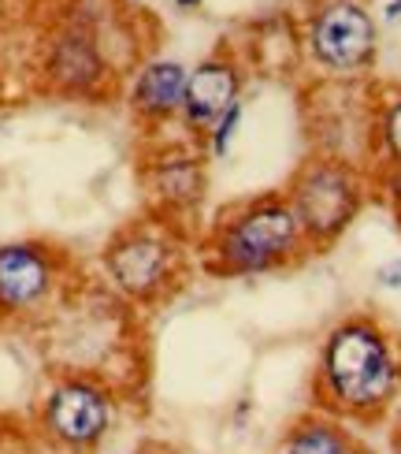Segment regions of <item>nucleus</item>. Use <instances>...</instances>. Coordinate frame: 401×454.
<instances>
[{
    "instance_id": "nucleus-18",
    "label": "nucleus",
    "mask_w": 401,
    "mask_h": 454,
    "mask_svg": "<svg viewBox=\"0 0 401 454\" xmlns=\"http://www.w3.org/2000/svg\"><path fill=\"white\" fill-rule=\"evenodd\" d=\"M175 4H179V8H197L201 0H175Z\"/></svg>"
},
{
    "instance_id": "nucleus-17",
    "label": "nucleus",
    "mask_w": 401,
    "mask_h": 454,
    "mask_svg": "<svg viewBox=\"0 0 401 454\" xmlns=\"http://www.w3.org/2000/svg\"><path fill=\"white\" fill-rule=\"evenodd\" d=\"M387 19H401V0H394V4H387Z\"/></svg>"
},
{
    "instance_id": "nucleus-13",
    "label": "nucleus",
    "mask_w": 401,
    "mask_h": 454,
    "mask_svg": "<svg viewBox=\"0 0 401 454\" xmlns=\"http://www.w3.org/2000/svg\"><path fill=\"white\" fill-rule=\"evenodd\" d=\"M375 135H379V142H383L390 164H401V93L390 98L383 105V112H379V130Z\"/></svg>"
},
{
    "instance_id": "nucleus-15",
    "label": "nucleus",
    "mask_w": 401,
    "mask_h": 454,
    "mask_svg": "<svg viewBox=\"0 0 401 454\" xmlns=\"http://www.w3.org/2000/svg\"><path fill=\"white\" fill-rule=\"evenodd\" d=\"M375 279H379V287L401 291V257H394V261H387V264H379V269H375Z\"/></svg>"
},
{
    "instance_id": "nucleus-5",
    "label": "nucleus",
    "mask_w": 401,
    "mask_h": 454,
    "mask_svg": "<svg viewBox=\"0 0 401 454\" xmlns=\"http://www.w3.org/2000/svg\"><path fill=\"white\" fill-rule=\"evenodd\" d=\"M104 272L134 301H152L175 279V246L149 227H130L104 250Z\"/></svg>"
},
{
    "instance_id": "nucleus-16",
    "label": "nucleus",
    "mask_w": 401,
    "mask_h": 454,
    "mask_svg": "<svg viewBox=\"0 0 401 454\" xmlns=\"http://www.w3.org/2000/svg\"><path fill=\"white\" fill-rule=\"evenodd\" d=\"M387 198L401 209V164H390V172H387Z\"/></svg>"
},
{
    "instance_id": "nucleus-12",
    "label": "nucleus",
    "mask_w": 401,
    "mask_h": 454,
    "mask_svg": "<svg viewBox=\"0 0 401 454\" xmlns=\"http://www.w3.org/2000/svg\"><path fill=\"white\" fill-rule=\"evenodd\" d=\"M353 436L331 418H305L282 436L275 454H346L353 450Z\"/></svg>"
},
{
    "instance_id": "nucleus-1",
    "label": "nucleus",
    "mask_w": 401,
    "mask_h": 454,
    "mask_svg": "<svg viewBox=\"0 0 401 454\" xmlns=\"http://www.w3.org/2000/svg\"><path fill=\"white\" fill-rule=\"evenodd\" d=\"M401 387L394 339L368 317L342 320L320 350V391L338 413L375 418Z\"/></svg>"
},
{
    "instance_id": "nucleus-2",
    "label": "nucleus",
    "mask_w": 401,
    "mask_h": 454,
    "mask_svg": "<svg viewBox=\"0 0 401 454\" xmlns=\"http://www.w3.org/2000/svg\"><path fill=\"white\" fill-rule=\"evenodd\" d=\"M305 246L301 220L286 198H264L238 209L216 231V261L223 272L235 276H260L272 272Z\"/></svg>"
},
{
    "instance_id": "nucleus-8",
    "label": "nucleus",
    "mask_w": 401,
    "mask_h": 454,
    "mask_svg": "<svg viewBox=\"0 0 401 454\" xmlns=\"http://www.w3.org/2000/svg\"><path fill=\"white\" fill-rule=\"evenodd\" d=\"M238 67L227 60H208L201 67L189 71L186 82V101H182V120L189 130H212L223 112H231L238 105Z\"/></svg>"
},
{
    "instance_id": "nucleus-14",
    "label": "nucleus",
    "mask_w": 401,
    "mask_h": 454,
    "mask_svg": "<svg viewBox=\"0 0 401 454\" xmlns=\"http://www.w3.org/2000/svg\"><path fill=\"white\" fill-rule=\"evenodd\" d=\"M242 101L231 108V112H223V120L208 130V142H212V157H227L231 153V142H235V135H238V127H242Z\"/></svg>"
},
{
    "instance_id": "nucleus-6",
    "label": "nucleus",
    "mask_w": 401,
    "mask_h": 454,
    "mask_svg": "<svg viewBox=\"0 0 401 454\" xmlns=\"http://www.w3.org/2000/svg\"><path fill=\"white\" fill-rule=\"evenodd\" d=\"M112 399L101 384L93 380H64L49 391L45 399V428L60 443L86 450L101 443L112 428Z\"/></svg>"
},
{
    "instance_id": "nucleus-10",
    "label": "nucleus",
    "mask_w": 401,
    "mask_h": 454,
    "mask_svg": "<svg viewBox=\"0 0 401 454\" xmlns=\"http://www.w3.org/2000/svg\"><path fill=\"white\" fill-rule=\"evenodd\" d=\"M189 71L179 60H149L130 86V105L145 120H167L182 112Z\"/></svg>"
},
{
    "instance_id": "nucleus-4",
    "label": "nucleus",
    "mask_w": 401,
    "mask_h": 454,
    "mask_svg": "<svg viewBox=\"0 0 401 454\" xmlns=\"http://www.w3.org/2000/svg\"><path fill=\"white\" fill-rule=\"evenodd\" d=\"M309 52L335 74H357L375 56V23L357 0H331L309 23Z\"/></svg>"
},
{
    "instance_id": "nucleus-3",
    "label": "nucleus",
    "mask_w": 401,
    "mask_h": 454,
    "mask_svg": "<svg viewBox=\"0 0 401 454\" xmlns=\"http://www.w3.org/2000/svg\"><path fill=\"white\" fill-rule=\"evenodd\" d=\"M286 201L301 220L305 242L328 246L357 220L360 205H365V183H360L353 164L338 157H320L294 176Z\"/></svg>"
},
{
    "instance_id": "nucleus-9",
    "label": "nucleus",
    "mask_w": 401,
    "mask_h": 454,
    "mask_svg": "<svg viewBox=\"0 0 401 454\" xmlns=\"http://www.w3.org/2000/svg\"><path fill=\"white\" fill-rule=\"evenodd\" d=\"M52 79L71 93H89L104 79V56L97 49V37L89 27H71L60 34V42L52 45L49 56Z\"/></svg>"
},
{
    "instance_id": "nucleus-11",
    "label": "nucleus",
    "mask_w": 401,
    "mask_h": 454,
    "mask_svg": "<svg viewBox=\"0 0 401 454\" xmlns=\"http://www.w3.org/2000/svg\"><path fill=\"white\" fill-rule=\"evenodd\" d=\"M149 183H152V194H157L167 209H189L204 198V160L194 157V153H167L152 164L149 172Z\"/></svg>"
},
{
    "instance_id": "nucleus-19",
    "label": "nucleus",
    "mask_w": 401,
    "mask_h": 454,
    "mask_svg": "<svg viewBox=\"0 0 401 454\" xmlns=\"http://www.w3.org/2000/svg\"><path fill=\"white\" fill-rule=\"evenodd\" d=\"M394 454H401V428H397V436H394Z\"/></svg>"
},
{
    "instance_id": "nucleus-20",
    "label": "nucleus",
    "mask_w": 401,
    "mask_h": 454,
    "mask_svg": "<svg viewBox=\"0 0 401 454\" xmlns=\"http://www.w3.org/2000/svg\"><path fill=\"white\" fill-rule=\"evenodd\" d=\"M346 454H360V450H357V447H353V450H346Z\"/></svg>"
},
{
    "instance_id": "nucleus-7",
    "label": "nucleus",
    "mask_w": 401,
    "mask_h": 454,
    "mask_svg": "<svg viewBox=\"0 0 401 454\" xmlns=\"http://www.w3.org/2000/svg\"><path fill=\"white\" fill-rule=\"evenodd\" d=\"M52 257L34 242L0 246V309L23 313L52 291Z\"/></svg>"
}]
</instances>
